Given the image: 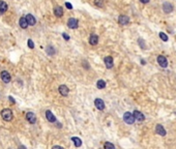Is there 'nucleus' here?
Returning <instances> with one entry per match:
<instances>
[{
  "instance_id": "16",
  "label": "nucleus",
  "mask_w": 176,
  "mask_h": 149,
  "mask_svg": "<svg viewBox=\"0 0 176 149\" xmlns=\"http://www.w3.org/2000/svg\"><path fill=\"white\" fill-rule=\"evenodd\" d=\"M46 117H47V119L50 121V122H55L56 121V117H55L54 115H53V113L51 112V111H47L46 112Z\"/></svg>"
},
{
  "instance_id": "14",
  "label": "nucleus",
  "mask_w": 176,
  "mask_h": 149,
  "mask_svg": "<svg viewBox=\"0 0 176 149\" xmlns=\"http://www.w3.org/2000/svg\"><path fill=\"white\" fill-rule=\"evenodd\" d=\"M156 131H157V133H158L159 135H161V136H166V130L163 127L162 124H158V125H157V126H156Z\"/></svg>"
},
{
  "instance_id": "27",
  "label": "nucleus",
  "mask_w": 176,
  "mask_h": 149,
  "mask_svg": "<svg viewBox=\"0 0 176 149\" xmlns=\"http://www.w3.org/2000/svg\"><path fill=\"white\" fill-rule=\"evenodd\" d=\"M27 45H28V47H29L30 49H33V48H34V44H33V41H32L31 39H28Z\"/></svg>"
},
{
  "instance_id": "17",
  "label": "nucleus",
  "mask_w": 176,
  "mask_h": 149,
  "mask_svg": "<svg viewBox=\"0 0 176 149\" xmlns=\"http://www.w3.org/2000/svg\"><path fill=\"white\" fill-rule=\"evenodd\" d=\"M19 23H20V26L23 28V29H26L28 27V22H27L26 18H21L20 21H19Z\"/></svg>"
},
{
  "instance_id": "23",
  "label": "nucleus",
  "mask_w": 176,
  "mask_h": 149,
  "mask_svg": "<svg viewBox=\"0 0 176 149\" xmlns=\"http://www.w3.org/2000/svg\"><path fill=\"white\" fill-rule=\"evenodd\" d=\"M104 148L105 149H115V146L112 143H110V142H106L105 145H104Z\"/></svg>"
},
{
  "instance_id": "5",
  "label": "nucleus",
  "mask_w": 176,
  "mask_h": 149,
  "mask_svg": "<svg viewBox=\"0 0 176 149\" xmlns=\"http://www.w3.org/2000/svg\"><path fill=\"white\" fill-rule=\"evenodd\" d=\"M0 76H1V80H2L4 83H9L10 82V79H12V78H10V75H9L8 72L3 71V72H1Z\"/></svg>"
},
{
  "instance_id": "25",
  "label": "nucleus",
  "mask_w": 176,
  "mask_h": 149,
  "mask_svg": "<svg viewBox=\"0 0 176 149\" xmlns=\"http://www.w3.org/2000/svg\"><path fill=\"white\" fill-rule=\"evenodd\" d=\"M160 37L162 40L164 41H168V36H167V34H165L164 32H160Z\"/></svg>"
},
{
  "instance_id": "26",
  "label": "nucleus",
  "mask_w": 176,
  "mask_h": 149,
  "mask_svg": "<svg viewBox=\"0 0 176 149\" xmlns=\"http://www.w3.org/2000/svg\"><path fill=\"white\" fill-rule=\"evenodd\" d=\"M94 4L98 7H102L104 5V2H103V0H94Z\"/></svg>"
},
{
  "instance_id": "13",
  "label": "nucleus",
  "mask_w": 176,
  "mask_h": 149,
  "mask_svg": "<svg viewBox=\"0 0 176 149\" xmlns=\"http://www.w3.org/2000/svg\"><path fill=\"white\" fill-rule=\"evenodd\" d=\"M26 20H27V22H28V25H30V26H33V25H35V23H36V20H35V18L32 16V15H30V14H28L26 17Z\"/></svg>"
},
{
  "instance_id": "28",
  "label": "nucleus",
  "mask_w": 176,
  "mask_h": 149,
  "mask_svg": "<svg viewBox=\"0 0 176 149\" xmlns=\"http://www.w3.org/2000/svg\"><path fill=\"white\" fill-rule=\"evenodd\" d=\"M62 36H63V38H64L65 40H69V39H70V36L68 35L67 33H62Z\"/></svg>"
},
{
  "instance_id": "10",
  "label": "nucleus",
  "mask_w": 176,
  "mask_h": 149,
  "mask_svg": "<svg viewBox=\"0 0 176 149\" xmlns=\"http://www.w3.org/2000/svg\"><path fill=\"white\" fill-rule=\"evenodd\" d=\"M94 105H95V107H96L98 110H104V109H105V102H104V100L101 99V98H96L95 101H94Z\"/></svg>"
},
{
  "instance_id": "18",
  "label": "nucleus",
  "mask_w": 176,
  "mask_h": 149,
  "mask_svg": "<svg viewBox=\"0 0 176 149\" xmlns=\"http://www.w3.org/2000/svg\"><path fill=\"white\" fill-rule=\"evenodd\" d=\"M89 42H90V45L95 46L98 42V36L95 35V34H92V35L90 36V38H89Z\"/></svg>"
},
{
  "instance_id": "2",
  "label": "nucleus",
  "mask_w": 176,
  "mask_h": 149,
  "mask_svg": "<svg viewBox=\"0 0 176 149\" xmlns=\"http://www.w3.org/2000/svg\"><path fill=\"white\" fill-rule=\"evenodd\" d=\"M123 120L127 124H133L134 121H135V117H134V115L131 113L126 112V113H124V115H123Z\"/></svg>"
},
{
  "instance_id": "30",
  "label": "nucleus",
  "mask_w": 176,
  "mask_h": 149,
  "mask_svg": "<svg viewBox=\"0 0 176 149\" xmlns=\"http://www.w3.org/2000/svg\"><path fill=\"white\" fill-rule=\"evenodd\" d=\"M52 149H63V148H62L61 146H57V145H56V146H54Z\"/></svg>"
},
{
  "instance_id": "19",
  "label": "nucleus",
  "mask_w": 176,
  "mask_h": 149,
  "mask_svg": "<svg viewBox=\"0 0 176 149\" xmlns=\"http://www.w3.org/2000/svg\"><path fill=\"white\" fill-rule=\"evenodd\" d=\"M72 141L74 142V144H75L76 147H80V146L82 145V141H81L80 138H77V137H73V138H72Z\"/></svg>"
},
{
  "instance_id": "6",
  "label": "nucleus",
  "mask_w": 176,
  "mask_h": 149,
  "mask_svg": "<svg viewBox=\"0 0 176 149\" xmlns=\"http://www.w3.org/2000/svg\"><path fill=\"white\" fill-rule=\"evenodd\" d=\"M68 26L71 28V29H76L78 27V20L75 19V18H71L69 21H68Z\"/></svg>"
},
{
  "instance_id": "4",
  "label": "nucleus",
  "mask_w": 176,
  "mask_h": 149,
  "mask_svg": "<svg viewBox=\"0 0 176 149\" xmlns=\"http://www.w3.org/2000/svg\"><path fill=\"white\" fill-rule=\"evenodd\" d=\"M158 62L159 64L162 66V67H167L168 66V61H167V58L163 55H160L158 56Z\"/></svg>"
},
{
  "instance_id": "21",
  "label": "nucleus",
  "mask_w": 176,
  "mask_h": 149,
  "mask_svg": "<svg viewBox=\"0 0 176 149\" xmlns=\"http://www.w3.org/2000/svg\"><path fill=\"white\" fill-rule=\"evenodd\" d=\"M96 86L98 89H103L106 87V82L104 81V80H98L97 83H96Z\"/></svg>"
},
{
  "instance_id": "8",
  "label": "nucleus",
  "mask_w": 176,
  "mask_h": 149,
  "mask_svg": "<svg viewBox=\"0 0 176 149\" xmlns=\"http://www.w3.org/2000/svg\"><path fill=\"white\" fill-rule=\"evenodd\" d=\"M173 5L170 3V2H164V4H163V10L165 11L166 14H170L171 11L173 10Z\"/></svg>"
},
{
  "instance_id": "29",
  "label": "nucleus",
  "mask_w": 176,
  "mask_h": 149,
  "mask_svg": "<svg viewBox=\"0 0 176 149\" xmlns=\"http://www.w3.org/2000/svg\"><path fill=\"white\" fill-rule=\"evenodd\" d=\"M65 6H67L69 9H73V5L70 2H65Z\"/></svg>"
},
{
  "instance_id": "9",
  "label": "nucleus",
  "mask_w": 176,
  "mask_h": 149,
  "mask_svg": "<svg viewBox=\"0 0 176 149\" xmlns=\"http://www.w3.org/2000/svg\"><path fill=\"white\" fill-rule=\"evenodd\" d=\"M58 90H59V93L62 96H67L69 94V91H70L69 88H68V86H65V85H60L59 88H58Z\"/></svg>"
},
{
  "instance_id": "22",
  "label": "nucleus",
  "mask_w": 176,
  "mask_h": 149,
  "mask_svg": "<svg viewBox=\"0 0 176 149\" xmlns=\"http://www.w3.org/2000/svg\"><path fill=\"white\" fill-rule=\"evenodd\" d=\"M46 51H47V54L48 55H51L52 56V55L55 54V49H54V47H52V46H48Z\"/></svg>"
},
{
  "instance_id": "32",
  "label": "nucleus",
  "mask_w": 176,
  "mask_h": 149,
  "mask_svg": "<svg viewBox=\"0 0 176 149\" xmlns=\"http://www.w3.org/2000/svg\"><path fill=\"white\" fill-rule=\"evenodd\" d=\"M9 99H10V101H12V102H15V99H14L12 96H9Z\"/></svg>"
},
{
  "instance_id": "31",
  "label": "nucleus",
  "mask_w": 176,
  "mask_h": 149,
  "mask_svg": "<svg viewBox=\"0 0 176 149\" xmlns=\"http://www.w3.org/2000/svg\"><path fill=\"white\" fill-rule=\"evenodd\" d=\"M140 1H141L142 3H148V2H149V0H140Z\"/></svg>"
},
{
  "instance_id": "3",
  "label": "nucleus",
  "mask_w": 176,
  "mask_h": 149,
  "mask_svg": "<svg viewBox=\"0 0 176 149\" xmlns=\"http://www.w3.org/2000/svg\"><path fill=\"white\" fill-rule=\"evenodd\" d=\"M118 23H119L120 25L125 26V25H127L128 23H129V18L127 16L121 15V16H119V18H118Z\"/></svg>"
},
{
  "instance_id": "1",
  "label": "nucleus",
  "mask_w": 176,
  "mask_h": 149,
  "mask_svg": "<svg viewBox=\"0 0 176 149\" xmlns=\"http://www.w3.org/2000/svg\"><path fill=\"white\" fill-rule=\"evenodd\" d=\"M1 116H2V118H3V120H5V121H10L13 119V112H12V110H9V109H4V110H2L1 111Z\"/></svg>"
},
{
  "instance_id": "24",
  "label": "nucleus",
  "mask_w": 176,
  "mask_h": 149,
  "mask_svg": "<svg viewBox=\"0 0 176 149\" xmlns=\"http://www.w3.org/2000/svg\"><path fill=\"white\" fill-rule=\"evenodd\" d=\"M138 42H139V46H140V48H142V50H145V49H146L145 42H144V40H143L142 38H139V39H138Z\"/></svg>"
},
{
  "instance_id": "34",
  "label": "nucleus",
  "mask_w": 176,
  "mask_h": 149,
  "mask_svg": "<svg viewBox=\"0 0 176 149\" xmlns=\"http://www.w3.org/2000/svg\"><path fill=\"white\" fill-rule=\"evenodd\" d=\"M141 63H142V64H145V63H146V62H145V61H144V60H141Z\"/></svg>"
},
{
  "instance_id": "20",
  "label": "nucleus",
  "mask_w": 176,
  "mask_h": 149,
  "mask_svg": "<svg viewBox=\"0 0 176 149\" xmlns=\"http://www.w3.org/2000/svg\"><path fill=\"white\" fill-rule=\"evenodd\" d=\"M7 7L8 6L4 1H0V11H1V13H5L7 10Z\"/></svg>"
},
{
  "instance_id": "7",
  "label": "nucleus",
  "mask_w": 176,
  "mask_h": 149,
  "mask_svg": "<svg viewBox=\"0 0 176 149\" xmlns=\"http://www.w3.org/2000/svg\"><path fill=\"white\" fill-rule=\"evenodd\" d=\"M26 119L28 120V122H30L32 124L36 122V116H35V114L32 113V112H28L26 114Z\"/></svg>"
},
{
  "instance_id": "12",
  "label": "nucleus",
  "mask_w": 176,
  "mask_h": 149,
  "mask_svg": "<svg viewBox=\"0 0 176 149\" xmlns=\"http://www.w3.org/2000/svg\"><path fill=\"white\" fill-rule=\"evenodd\" d=\"M105 64L107 68H112L113 67V58L111 56H107L105 58Z\"/></svg>"
},
{
  "instance_id": "15",
  "label": "nucleus",
  "mask_w": 176,
  "mask_h": 149,
  "mask_svg": "<svg viewBox=\"0 0 176 149\" xmlns=\"http://www.w3.org/2000/svg\"><path fill=\"white\" fill-rule=\"evenodd\" d=\"M54 14L56 17H62L63 16V8L61 6H56L54 8Z\"/></svg>"
},
{
  "instance_id": "11",
  "label": "nucleus",
  "mask_w": 176,
  "mask_h": 149,
  "mask_svg": "<svg viewBox=\"0 0 176 149\" xmlns=\"http://www.w3.org/2000/svg\"><path fill=\"white\" fill-rule=\"evenodd\" d=\"M133 115H134L135 119H136V120H138L139 122H141V121H143V120L145 119V116L143 115V114H142L141 112H139V111H134Z\"/></svg>"
},
{
  "instance_id": "33",
  "label": "nucleus",
  "mask_w": 176,
  "mask_h": 149,
  "mask_svg": "<svg viewBox=\"0 0 176 149\" xmlns=\"http://www.w3.org/2000/svg\"><path fill=\"white\" fill-rule=\"evenodd\" d=\"M19 149H26V147H25V146H20Z\"/></svg>"
}]
</instances>
